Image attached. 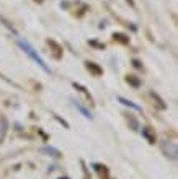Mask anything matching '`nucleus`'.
Here are the masks:
<instances>
[{"label":"nucleus","instance_id":"nucleus-1","mask_svg":"<svg viewBox=\"0 0 178 179\" xmlns=\"http://www.w3.org/2000/svg\"><path fill=\"white\" fill-rule=\"evenodd\" d=\"M18 44H20V47H22V49L25 51V52L28 54V56H30L31 59L34 60V64H38V65H39V67L43 68L44 72H46V73H51V68H49V67H47V65H46V62H44L43 59H41V57H39V54H38L36 51L33 49V46H31V44L28 43V41L18 39Z\"/></svg>","mask_w":178,"mask_h":179},{"label":"nucleus","instance_id":"nucleus-2","mask_svg":"<svg viewBox=\"0 0 178 179\" xmlns=\"http://www.w3.org/2000/svg\"><path fill=\"white\" fill-rule=\"evenodd\" d=\"M75 106H77V108H79V109H80V112H82V114H83V116H85V117H88V119H92V114H90V112H88V111H87V109H85V108H83V106H80V103H75Z\"/></svg>","mask_w":178,"mask_h":179},{"label":"nucleus","instance_id":"nucleus-3","mask_svg":"<svg viewBox=\"0 0 178 179\" xmlns=\"http://www.w3.org/2000/svg\"><path fill=\"white\" fill-rule=\"evenodd\" d=\"M119 101L123 103V104H126V106H131V108H134V109H139V106H136V104H132L131 101H128V99H124V98H119Z\"/></svg>","mask_w":178,"mask_h":179}]
</instances>
